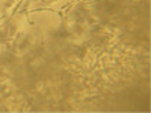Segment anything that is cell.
Returning <instances> with one entry per match:
<instances>
[{"mask_svg": "<svg viewBox=\"0 0 151 113\" xmlns=\"http://www.w3.org/2000/svg\"><path fill=\"white\" fill-rule=\"evenodd\" d=\"M22 1H23V0H19V3H18V4L15 5V8H14V11H12V15H14V14H17V12H18V10H19V7L22 5Z\"/></svg>", "mask_w": 151, "mask_h": 113, "instance_id": "1", "label": "cell"}]
</instances>
